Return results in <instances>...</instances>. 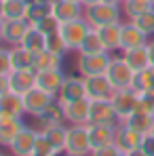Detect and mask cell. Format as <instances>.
<instances>
[{"label":"cell","instance_id":"obj_27","mask_svg":"<svg viewBox=\"0 0 154 156\" xmlns=\"http://www.w3.org/2000/svg\"><path fill=\"white\" fill-rule=\"evenodd\" d=\"M125 125H129L131 129H135L141 135H150V131L154 127V116L148 112H133L127 120H123Z\"/></svg>","mask_w":154,"mask_h":156},{"label":"cell","instance_id":"obj_3","mask_svg":"<svg viewBox=\"0 0 154 156\" xmlns=\"http://www.w3.org/2000/svg\"><path fill=\"white\" fill-rule=\"evenodd\" d=\"M93 27L89 26V21L84 19V15L80 17V19H74V21H66V23H61L59 26V34H61V38H63V42H66V47H68V51L76 53L78 47L82 44V40H84V36L91 32Z\"/></svg>","mask_w":154,"mask_h":156},{"label":"cell","instance_id":"obj_37","mask_svg":"<svg viewBox=\"0 0 154 156\" xmlns=\"http://www.w3.org/2000/svg\"><path fill=\"white\" fill-rule=\"evenodd\" d=\"M34 154H40V156H53V154H55V148L51 146V141L47 139V135H45L42 131H38V135H36Z\"/></svg>","mask_w":154,"mask_h":156},{"label":"cell","instance_id":"obj_16","mask_svg":"<svg viewBox=\"0 0 154 156\" xmlns=\"http://www.w3.org/2000/svg\"><path fill=\"white\" fill-rule=\"evenodd\" d=\"M36 135H38V131H36V129L23 127V129L19 131V135L13 139V144L9 146L11 156H32V154H34Z\"/></svg>","mask_w":154,"mask_h":156},{"label":"cell","instance_id":"obj_33","mask_svg":"<svg viewBox=\"0 0 154 156\" xmlns=\"http://www.w3.org/2000/svg\"><path fill=\"white\" fill-rule=\"evenodd\" d=\"M26 11L23 0H4V19H26Z\"/></svg>","mask_w":154,"mask_h":156},{"label":"cell","instance_id":"obj_12","mask_svg":"<svg viewBox=\"0 0 154 156\" xmlns=\"http://www.w3.org/2000/svg\"><path fill=\"white\" fill-rule=\"evenodd\" d=\"M51 15L59 21V23H66V21H74L80 19L84 15V6L80 2H68V0H51Z\"/></svg>","mask_w":154,"mask_h":156},{"label":"cell","instance_id":"obj_23","mask_svg":"<svg viewBox=\"0 0 154 156\" xmlns=\"http://www.w3.org/2000/svg\"><path fill=\"white\" fill-rule=\"evenodd\" d=\"M123 59L131 66V70L135 74L144 72L148 66H150V55H148V47H137V49H127V51H120Z\"/></svg>","mask_w":154,"mask_h":156},{"label":"cell","instance_id":"obj_8","mask_svg":"<svg viewBox=\"0 0 154 156\" xmlns=\"http://www.w3.org/2000/svg\"><path fill=\"white\" fill-rule=\"evenodd\" d=\"M53 101H55V95L47 93V91H42V89H38V87H34L32 91L23 93L26 114H27V116H34V118H38V116H40V114H42Z\"/></svg>","mask_w":154,"mask_h":156},{"label":"cell","instance_id":"obj_17","mask_svg":"<svg viewBox=\"0 0 154 156\" xmlns=\"http://www.w3.org/2000/svg\"><path fill=\"white\" fill-rule=\"evenodd\" d=\"M89 105H91L89 97H82V99L66 104L63 105L66 122L68 125H89Z\"/></svg>","mask_w":154,"mask_h":156},{"label":"cell","instance_id":"obj_39","mask_svg":"<svg viewBox=\"0 0 154 156\" xmlns=\"http://www.w3.org/2000/svg\"><path fill=\"white\" fill-rule=\"evenodd\" d=\"M59 26H61V23H59L53 15L45 17V19H42V21H38V23H34V27H36V30H40L42 34H53V32H57V30H59Z\"/></svg>","mask_w":154,"mask_h":156},{"label":"cell","instance_id":"obj_6","mask_svg":"<svg viewBox=\"0 0 154 156\" xmlns=\"http://www.w3.org/2000/svg\"><path fill=\"white\" fill-rule=\"evenodd\" d=\"M87 97V87H84V76L80 74H68L59 93H57V101L61 105L70 104V101H76V99H82Z\"/></svg>","mask_w":154,"mask_h":156},{"label":"cell","instance_id":"obj_19","mask_svg":"<svg viewBox=\"0 0 154 156\" xmlns=\"http://www.w3.org/2000/svg\"><path fill=\"white\" fill-rule=\"evenodd\" d=\"M23 127H26L23 125V118L9 116V114H0V146L2 148H9Z\"/></svg>","mask_w":154,"mask_h":156},{"label":"cell","instance_id":"obj_2","mask_svg":"<svg viewBox=\"0 0 154 156\" xmlns=\"http://www.w3.org/2000/svg\"><path fill=\"white\" fill-rule=\"evenodd\" d=\"M106 76L110 80V84L114 87V91H116V89H133L137 74L131 70V66L123 59V55H112L110 66L106 70Z\"/></svg>","mask_w":154,"mask_h":156},{"label":"cell","instance_id":"obj_9","mask_svg":"<svg viewBox=\"0 0 154 156\" xmlns=\"http://www.w3.org/2000/svg\"><path fill=\"white\" fill-rule=\"evenodd\" d=\"M89 122H99V125H118L120 118L114 110L110 99H91L89 105Z\"/></svg>","mask_w":154,"mask_h":156},{"label":"cell","instance_id":"obj_13","mask_svg":"<svg viewBox=\"0 0 154 156\" xmlns=\"http://www.w3.org/2000/svg\"><path fill=\"white\" fill-rule=\"evenodd\" d=\"M144 137H146V135L137 133L135 129H131L129 125H125V122H118V127H116V137H114V144L118 146V150H120V152H131V150H135V148H139V146H141Z\"/></svg>","mask_w":154,"mask_h":156},{"label":"cell","instance_id":"obj_7","mask_svg":"<svg viewBox=\"0 0 154 156\" xmlns=\"http://www.w3.org/2000/svg\"><path fill=\"white\" fill-rule=\"evenodd\" d=\"M137 97H139V93H137L135 89H116V91L112 93L110 101L114 105V110H116L120 122L127 120L129 116L135 112V108H137Z\"/></svg>","mask_w":154,"mask_h":156},{"label":"cell","instance_id":"obj_41","mask_svg":"<svg viewBox=\"0 0 154 156\" xmlns=\"http://www.w3.org/2000/svg\"><path fill=\"white\" fill-rule=\"evenodd\" d=\"M120 154V150H118V146L116 144H110V146H103V148H97V150H93L91 156H118Z\"/></svg>","mask_w":154,"mask_h":156},{"label":"cell","instance_id":"obj_14","mask_svg":"<svg viewBox=\"0 0 154 156\" xmlns=\"http://www.w3.org/2000/svg\"><path fill=\"white\" fill-rule=\"evenodd\" d=\"M27 30H30V21L27 19H4V36L2 42L6 47H17L23 42Z\"/></svg>","mask_w":154,"mask_h":156},{"label":"cell","instance_id":"obj_40","mask_svg":"<svg viewBox=\"0 0 154 156\" xmlns=\"http://www.w3.org/2000/svg\"><path fill=\"white\" fill-rule=\"evenodd\" d=\"M0 74L9 76L11 74V47L0 44Z\"/></svg>","mask_w":154,"mask_h":156},{"label":"cell","instance_id":"obj_5","mask_svg":"<svg viewBox=\"0 0 154 156\" xmlns=\"http://www.w3.org/2000/svg\"><path fill=\"white\" fill-rule=\"evenodd\" d=\"M112 53H95V55H78L76 59V72L80 76H97L106 74L108 66H110Z\"/></svg>","mask_w":154,"mask_h":156},{"label":"cell","instance_id":"obj_18","mask_svg":"<svg viewBox=\"0 0 154 156\" xmlns=\"http://www.w3.org/2000/svg\"><path fill=\"white\" fill-rule=\"evenodd\" d=\"M66 76L68 74L63 70H42V72H36V87L57 97V93H59Z\"/></svg>","mask_w":154,"mask_h":156},{"label":"cell","instance_id":"obj_29","mask_svg":"<svg viewBox=\"0 0 154 156\" xmlns=\"http://www.w3.org/2000/svg\"><path fill=\"white\" fill-rule=\"evenodd\" d=\"M21 47H26L27 51H32L34 55L40 53V51H45V49H47V34H42L40 30H36L34 26H30L26 38H23V42H21Z\"/></svg>","mask_w":154,"mask_h":156},{"label":"cell","instance_id":"obj_10","mask_svg":"<svg viewBox=\"0 0 154 156\" xmlns=\"http://www.w3.org/2000/svg\"><path fill=\"white\" fill-rule=\"evenodd\" d=\"M148 42H150V36H148L146 32H141L131 19L123 21V26H120V51L146 47Z\"/></svg>","mask_w":154,"mask_h":156},{"label":"cell","instance_id":"obj_55","mask_svg":"<svg viewBox=\"0 0 154 156\" xmlns=\"http://www.w3.org/2000/svg\"><path fill=\"white\" fill-rule=\"evenodd\" d=\"M0 156H6V154H2V152H0Z\"/></svg>","mask_w":154,"mask_h":156},{"label":"cell","instance_id":"obj_31","mask_svg":"<svg viewBox=\"0 0 154 156\" xmlns=\"http://www.w3.org/2000/svg\"><path fill=\"white\" fill-rule=\"evenodd\" d=\"M120 6H123V15L133 21V19H137L139 15L148 13V11L152 9V2H150V0H123Z\"/></svg>","mask_w":154,"mask_h":156},{"label":"cell","instance_id":"obj_21","mask_svg":"<svg viewBox=\"0 0 154 156\" xmlns=\"http://www.w3.org/2000/svg\"><path fill=\"white\" fill-rule=\"evenodd\" d=\"M0 114H9V116H17L23 118L26 116V105H23V95L15 93V91H4L0 95Z\"/></svg>","mask_w":154,"mask_h":156},{"label":"cell","instance_id":"obj_1","mask_svg":"<svg viewBox=\"0 0 154 156\" xmlns=\"http://www.w3.org/2000/svg\"><path fill=\"white\" fill-rule=\"evenodd\" d=\"M84 19L89 21L91 27H102V26H110V23H118L123 21V6L102 0L93 6H84Z\"/></svg>","mask_w":154,"mask_h":156},{"label":"cell","instance_id":"obj_49","mask_svg":"<svg viewBox=\"0 0 154 156\" xmlns=\"http://www.w3.org/2000/svg\"><path fill=\"white\" fill-rule=\"evenodd\" d=\"M0 19H4V0H0Z\"/></svg>","mask_w":154,"mask_h":156},{"label":"cell","instance_id":"obj_22","mask_svg":"<svg viewBox=\"0 0 154 156\" xmlns=\"http://www.w3.org/2000/svg\"><path fill=\"white\" fill-rule=\"evenodd\" d=\"M120 26H123V21L97 27V34H99V38H102L106 51L112 53V55H114V53H120Z\"/></svg>","mask_w":154,"mask_h":156},{"label":"cell","instance_id":"obj_15","mask_svg":"<svg viewBox=\"0 0 154 156\" xmlns=\"http://www.w3.org/2000/svg\"><path fill=\"white\" fill-rule=\"evenodd\" d=\"M84 87H87V97L89 99H110L112 93H114V87L110 84L106 74L87 76L84 78Z\"/></svg>","mask_w":154,"mask_h":156},{"label":"cell","instance_id":"obj_48","mask_svg":"<svg viewBox=\"0 0 154 156\" xmlns=\"http://www.w3.org/2000/svg\"><path fill=\"white\" fill-rule=\"evenodd\" d=\"M2 36H4V19H0V44H2Z\"/></svg>","mask_w":154,"mask_h":156},{"label":"cell","instance_id":"obj_46","mask_svg":"<svg viewBox=\"0 0 154 156\" xmlns=\"http://www.w3.org/2000/svg\"><path fill=\"white\" fill-rule=\"evenodd\" d=\"M97 2H102V0H80L82 6H93V4H97Z\"/></svg>","mask_w":154,"mask_h":156},{"label":"cell","instance_id":"obj_24","mask_svg":"<svg viewBox=\"0 0 154 156\" xmlns=\"http://www.w3.org/2000/svg\"><path fill=\"white\" fill-rule=\"evenodd\" d=\"M34 70L42 72V70H63V55L51 51H40L34 55Z\"/></svg>","mask_w":154,"mask_h":156},{"label":"cell","instance_id":"obj_36","mask_svg":"<svg viewBox=\"0 0 154 156\" xmlns=\"http://www.w3.org/2000/svg\"><path fill=\"white\" fill-rule=\"evenodd\" d=\"M47 51L59 53V55L70 53V51H68V47H66V42H63V38H61V34H59V30L53 32V34H47Z\"/></svg>","mask_w":154,"mask_h":156},{"label":"cell","instance_id":"obj_52","mask_svg":"<svg viewBox=\"0 0 154 156\" xmlns=\"http://www.w3.org/2000/svg\"><path fill=\"white\" fill-rule=\"evenodd\" d=\"M150 135H152V137H154V127H152V131H150Z\"/></svg>","mask_w":154,"mask_h":156},{"label":"cell","instance_id":"obj_56","mask_svg":"<svg viewBox=\"0 0 154 156\" xmlns=\"http://www.w3.org/2000/svg\"><path fill=\"white\" fill-rule=\"evenodd\" d=\"M32 156H40V154H32Z\"/></svg>","mask_w":154,"mask_h":156},{"label":"cell","instance_id":"obj_20","mask_svg":"<svg viewBox=\"0 0 154 156\" xmlns=\"http://www.w3.org/2000/svg\"><path fill=\"white\" fill-rule=\"evenodd\" d=\"M6 78H9V89L19 95L36 87V70H13Z\"/></svg>","mask_w":154,"mask_h":156},{"label":"cell","instance_id":"obj_35","mask_svg":"<svg viewBox=\"0 0 154 156\" xmlns=\"http://www.w3.org/2000/svg\"><path fill=\"white\" fill-rule=\"evenodd\" d=\"M135 91H144V89H154V66H148L144 72H139L133 84Z\"/></svg>","mask_w":154,"mask_h":156},{"label":"cell","instance_id":"obj_28","mask_svg":"<svg viewBox=\"0 0 154 156\" xmlns=\"http://www.w3.org/2000/svg\"><path fill=\"white\" fill-rule=\"evenodd\" d=\"M38 131H42L47 135V139L51 141L55 152L66 148V137H68V127L66 125H49V127H40Z\"/></svg>","mask_w":154,"mask_h":156},{"label":"cell","instance_id":"obj_32","mask_svg":"<svg viewBox=\"0 0 154 156\" xmlns=\"http://www.w3.org/2000/svg\"><path fill=\"white\" fill-rule=\"evenodd\" d=\"M51 15V2H34V4H27L26 11V19L30 21V26L42 21L45 17Z\"/></svg>","mask_w":154,"mask_h":156},{"label":"cell","instance_id":"obj_54","mask_svg":"<svg viewBox=\"0 0 154 156\" xmlns=\"http://www.w3.org/2000/svg\"><path fill=\"white\" fill-rule=\"evenodd\" d=\"M118 156H127V154H125V152H120V154H118Z\"/></svg>","mask_w":154,"mask_h":156},{"label":"cell","instance_id":"obj_38","mask_svg":"<svg viewBox=\"0 0 154 156\" xmlns=\"http://www.w3.org/2000/svg\"><path fill=\"white\" fill-rule=\"evenodd\" d=\"M133 23L139 27L141 32H146L148 36H154V11L150 9L148 13H144V15H139L137 19H133Z\"/></svg>","mask_w":154,"mask_h":156},{"label":"cell","instance_id":"obj_34","mask_svg":"<svg viewBox=\"0 0 154 156\" xmlns=\"http://www.w3.org/2000/svg\"><path fill=\"white\" fill-rule=\"evenodd\" d=\"M139 97H137V108L135 112H148L154 116V89H144V91H137Z\"/></svg>","mask_w":154,"mask_h":156},{"label":"cell","instance_id":"obj_51","mask_svg":"<svg viewBox=\"0 0 154 156\" xmlns=\"http://www.w3.org/2000/svg\"><path fill=\"white\" fill-rule=\"evenodd\" d=\"M23 2H26V4H34L36 0H23Z\"/></svg>","mask_w":154,"mask_h":156},{"label":"cell","instance_id":"obj_26","mask_svg":"<svg viewBox=\"0 0 154 156\" xmlns=\"http://www.w3.org/2000/svg\"><path fill=\"white\" fill-rule=\"evenodd\" d=\"M38 125L40 127H49V125H66V114H63V105L57 101V97H55V101H53L38 118Z\"/></svg>","mask_w":154,"mask_h":156},{"label":"cell","instance_id":"obj_45","mask_svg":"<svg viewBox=\"0 0 154 156\" xmlns=\"http://www.w3.org/2000/svg\"><path fill=\"white\" fill-rule=\"evenodd\" d=\"M127 156H148V154H144V150L141 148H135V150H131V152H125Z\"/></svg>","mask_w":154,"mask_h":156},{"label":"cell","instance_id":"obj_50","mask_svg":"<svg viewBox=\"0 0 154 156\" xmlns=\"http://www.w3.org/2000/svg\"><path fill=\"white\" fill-rule=\"evenodd\" d=\"M108 2H114V4H120L123 0H108Z\"/></svg>","mask_w":154,"mask_h":156},{"label":"cell","instance_id":"obj_11","mask_svg":"<svg viewBox=\"0 0 154 156\" xmlns=\"http://www.w3.org/2000/svg\"><path fill=\"white\" fill-rule=\"evenodd\" d=\"M116 127L118 125H99V122H89L87 131H89V141H91V152L114 144L116 137Z\"/></svg>","mask_w":154,"mask_h":156},{"label":"cell","instance_id":"obj_4","mask_svg":"<svg viewBox=\"0 0 154 156\" xmlns=\"http://www.w3.org/2000/svg\"><path fill=\"white\" fill-rule=\"evenodd\" d=\"M66 150L72 156H91V141L87 125H68Z\"/></svg>","mask_w":154,"mask_h":156},{"label":"cell","instance_id":"obj_44","mask_svg":"<svg viewBox=\"0 0 154 156\" xmlns=\"http://www.w3.org/2000/svg\"><path fill=\"white\" fill-rule=\"evenodd\" d=\"M148 47V55H150V66H154V38L146 44Z\"/></svg>","mask_w":154,"mask_h":156},{"label":"cell","instance_id":"obj_53","mask_svg":"<svg viewBox=\"0 0 154 156\" xmlns=\"http://www.w3.org/2000/svg\"><path fill=\"white\" fill-rule=\"evenodd\" d=\"M68 2H80V0H68Z\"/></svg>","mask_w":154,"mask_h":156},{"label":"cell","instance_id":"obj_42","mask_svg":"<svg viewBox=\"0 0 154 156\" xmlns=\"http://www.w3.org/2000/svg\"><path fill=\"white\" fill-rule=\"evenodd\" d=\"M139 148L144 150V154H148V156H154V137H152V135H146Z\"/></svg>","mask_w":154,"mask_h":156},{"label":"cell","instance_id":"obj_47","mask_svg":"<svg viewBox=\"0 0 154 156\" xmlns=\"http://www.w3.org/2000/svg\"><path fill=\"white\" fill-rule=\"evenodd\" d=\"M53 156H72V154H70V152H68V150L63 148V150H57V152H55Z\"/></svg>","mask_w":154,"mask_h":156},{"label":"cell","instance_id":"obj_30","mask_svg":"<svg viewBox=\"0 0 154 156\" xmlns=\"http://www.w3.org/2000/svg\"><path fill=\"white\" fill-rule=\"evenodd\" d=\"M76 53H78V55H95V53H108L95 27H93V30H91V32L84 36V40H82V44L78 47V51H76Z\"/></svg>","mask_w":154,"mask_h":156},{"label":"cell","instance_id":"obj_57","mask_svg":"<svg viewBox=\"0 0 154 156\" xmlns=\"http://www.w3.org/2000/svg\"><path fill=\"white\" fill-rule=\"evenodd\" d=\"M150 2H154V0H150Z\"/></svg>","mask_w":154,"mask_h":156},{"label":"cell","instance_id":"obj_43","mask_svg":"<svg viewBox=\"0 0 154 156\" xmlns=\"http://www.w3.org/2000/svg\"><path fill=\"white\" fill-rule=\"evenodd\" d=\"M4 91H9V78L4 76V74H0V95Z\"/></svg>","mask_w":154,"mask_h":156},{"label":"cell","instance_id":"obj_25","mask_svg":"<svg viewBox=\"0 0 154 156\" xmlns=\"http://www.w3.org/2000/svg\"><path fill=\"white\" fill-rule=\"evenodd\" d=\"M13 70H34V53L26 47H11V72Z\"/></svg>","mask_w":154,"mask_h":156}]
</instances>
